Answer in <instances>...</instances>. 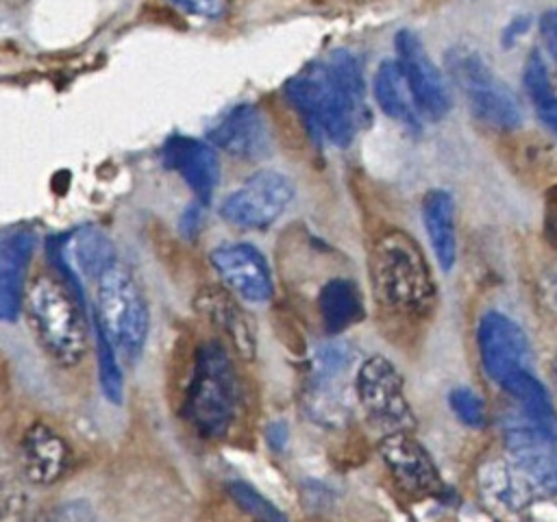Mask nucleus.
<instances>
[{"label":"nucleus","mask_w":557,"mask_h":522,"mask_svg":"<svg viewBox=\"0 0 557 522\" xmlns=\"http://www.w3.org/2000/svg\"><path fill=\"white\" fill-rule=\"evenodd\" d=\"M239 405V383L233 361L220 341L198 346L185 394V418L205 439L228 433Z\"/></svg>","instance_id":"obj_3"},{"label":"nucleus","mask_w":557,"mask_h":522,"mask_svg":"<svg viewBox=\"0 0 557 522\" xmlns=\"http://www.w3.org/2000/svg\"><path fill=\"white\" fill-rule=\"evenodd\" d=\"M529 26H531V20H529L527 15L513 17V20L505 26V30H503V46H505V48L513 46V44L529 30Z\"/></svg>","instance_id":"obj_36"},{"label":"nucleus","mask_w":557,"mask_h":522,"mask_svg":"<svg viewBox=\"0 0 557 522\" xmlns=\"http://www.w3.org/2000/svg\"><path fill=\"white\" fill-rule=\"evenodd\" d=\"M48 257L59 278L85 302L83 276L98 278L115 263V250L107 233L98 226H78L65 235L48 239Z\"/></svg>","instance_id":"obj_10"},{"label":"nucleus","mask_w":557,"mask_h":522,"mask_svg":"<svg viewBox=\"0 0 557 522\" xmlns=\"http://www.w3.org/2000/svg\"><path fill=\"white\" fill-rule=\"evenodd\" d=\"M265 437H268V446H270L272 450L283 452L285 446H287V439H289V428H287V424H285L283 420H276V422H272V424L268 426Z\"/></svg>","instance_id":"obj_35"},{"label":"nucleus","mask_w":557,"mask_h":522,"mask_svg":"<svg viewBox=\"0 0 557 522\" xmlns=\"http://www.w3.org/2000/svg\"><path fill=\"white\" fill-rule=\"evenodd\" d=\"M540 35L544 39V46L553 59H557V9H550L542 13L540 17Z\"/></svg>","instance_id":"obj_33"},{"label":"nucleus","mask_w":557,"mask_h":522,"mask_svg":"<svg viewBox=\"0 0 557 522\" xmlns=\"http://www.w3.org/2000/svg\"><path fill=\"white\" fill-rule=\"evenodd\" d=\"M209 144L244 161H259L270 154V128L255 104H235L207 130Z\"/></svg>","instance_id":"obj_18"},{"label":"nucleus","mask_w":557,"mask_h":522,"mask_svg":"<svg viewBox=\"0 0 557 522\" xmlns=\"http://www.w3.org/2000/svg\"><path fill=\"white\" fill-rule=\"evenodd\" d=\"M479 357L485 374L503 383L509 374L527 370L529 339L524 331L505 313L487 311L476 328Z\"/></svg>","instance_id":"obj_12"},{"label":"nucleus","mask_w":557,"mask_h":522,"mask_svg":"<svg viewBox=\"0 0 557 522\" xmlns=\"http://www.w3.org/2000/svg\"><path fill=\"white\" fill-rule=\"evenodd\" d=\"M168 2L183 9L185 13L207 17V20L220 17L226 9V0H168Z\"/></svg>","instance_id":"obj_32"},{"label":"nucleus","mask_w":557,"mask_h":522,"mask_svg":"<svg viewBox=\"0 0 557 522\" xmlns=\"http://www.w3.org/2000/svg\"><path fill=\"white\" fill-rule=\"evenodd\" d=\"M355 391L368 420L385 435L413 428V413L405 396L403 378L385 357L376 355L359 365Z\"/></svg>","instance_id":"obj_7"},{"label":"nucleus","mask_w":557,"mask_h":522,"mask_svg":"<svg viewBox=\"0 0 557 522\" xmlns=\"http://www.w3.org/2000/svg\"><path fill=\"white\" fill-rule=\"evenodd\" d=\"M394 48L420 117L429 122L444 120L453 109V94L420 37L409 28H400L394 37Z\"/></svg>","instance_id":"obj_9"},{"label":"nucleus","mask_w":557,"mask_h":522,"mask_svg":"<svg viewBox=\"0 0 557 522\" xmlns=\"http://www.w3.org/2000/svg\"><path fill=\"white\" fill-rule=\"evenodd\" d=\"M446 67L476 120L496 130H513L522 124L516 94L492 72L481 52L457 46L446 54Z\"/></svg>","instance_id":"obj_6"},{"label":"nucleus","mask_w":557,"mask_h":522,"mask_svg":"<svg viewBox=\"0 0 557 522\" xmlns=\"http://www.w3.org/2000/svg\"><path fill=\"white\" fill-rule=\"evenodd\" d=\"M20 474L24 481L48 487L72 468V448L65 437L44 420H33L20 439Z\"/></svg>","instance_id":"obj_13"},{"label":"nucleus","mask_w":557,"mask_h":522,"mask_svg":"<svg viewBox=\"0 0 557 522\" xmlns=\"http://www.w3.org/2000/svg\"><path fill=\"white\" fill-rule=\"evenodd\" d=\"M35 244L37 235L28 226L0 228V322H15L22 313Z\"/></svg>","instance_id":"obj_17"},{"label":"nucleus","mask_w":557,"mask_h":522,"mask_svg":"<svg viewBox=\"0 0 557 522\" xmlns=\"http://www.w3.org/2000/svg\"><path fill=\"white\" fill-rule=\"evenodd\" d=\"M548 207H550V211L557 215V187L550 191V196H548Z\"/></svg>","instance_id":"obj_37"},{"label":"nucleus","mask_w":557,"mask_h":522,"mask_svg":"<svg viewBox=\"0 0 557 522\" xmlns=\"http://www.w3.org/2000/svg\"><path fill=\"white\" fill-rule=\"evenodd\" d=\"M91 320L104 331L117 357L128 363L141 357L150 331L146 298L133 274L117 261L96 278Z\"/></svg>","instance_id":"obj_4"},{"label":"nucleus","mask_w":557,"mask_h":522,"mask_svg":"<svg viewBox=\"0 0 557 522\" xmlns=\"http://www.w3.org/2000/svg\"><path fill=\"white\" fill-rule=\"evenodd\" d=\"M285 96L315 139L346 148L357 130L359 107L331 78L324 63H311L285 83Z\"/></svg>","instance_id":"obj_5"},{"label":"nucleus","mask_w":557,"mask_h":522,"mask_svg":"<svg viewBox=\"0 0 557 522\" xmlns=\"http://www.w3.org/2000/svg\"><path fill=\"white\" fill-rule=\"evenodd\" d=\"M331 78L342 87V91L361 109L363 107V96H366V85H363V67L359 59L348 52V50H335L326 61H324Z\"/></svg>","instance_id":"obj_27"},{"label":"nucleus","mask_w":557,"mask_h":522,"mask_svg":"<svg viewBox=\"0 0 557 522\" xmlns=\"http://www.w3.org/2000/svg\"><path fill=\"white\" fill-rule=\"evenodd\" d=\"M228 494L233 496V500L252 518H257L259 522H289L268 498H263L255 487H250L248 483L242 481H233L226 485Z\"/></svg>","instance_id":"obj_29"},{"label":"nucleus","mask_w":557,"mask_h":522,"mask_svg":"<svg viewBox=\"0 0 557 522\" xmlns=\"http://www.w3.org/2000/svg\"><path fill=\"white\" fill-rule=\"evenodd\" d=\"M448 405L457 420L470 428H479L485 424V405L483 398L470 387H455L448 394Z\"/></svg>","instance_id":"obj_30"},{"label":"nucleus","mask_w":557,"mask_h":522,"mask_svg":"<svg viewBox=\"0 0 557 522\" xmlns=\"http://www.w3.org/2000/svg\"><path fill=\"white\" fill-rule=\"evenodd\" d=\"M372 89H374V100H376L379 109L387 117L405 124L407 128H416V130L420 128L422 117L416 109V102L411 98L403 67L398 65L396 59H385L376 67Z\"/></svg>","instance_id":"obj_22"},{"label":"nucleus","mask_w":557,"mask_h":522,"mask_svg":"<svg viewBox=\"0 0 557 522\" xmlns=\"http://www.w3.org/2000/svg\"><path fill=\"white\" fill-rule=\"evenodd\" d=\"M161 161L185 181L196 202L205 207L211 202L220 183V159L209 141L189 135H172L161 148Z\"/></svg>","instance_id":"obj_16"},{"label":"nucleus","mask_w":557,"mask_h":522,"mask_svg":"<svg viewBox=\"0 0 557 522\" xmlns=\"http://www.w3.org/2000/svg\"><path fill=\"white\" fill-rule=\"evenodd\" d=\"M531 102H533L535 115L542 122V126L557 139V94L550 89L542 96L531 98Z\"/></svg>","instance_id":"obj_31"},{"label":"nucleus","mask_w":557,"mask_h":522,"mask_svg":"<svg viewBox=\"0 0 557 522\" xmlns=\"http://www.w3.org/2000/svg\"><path fill=\"white\" fill-rule=\"evenodd\" d=\"M479 487L485 500L503 511H522L533 500V483L511 463L492 459L479 470Z\"/></svg>","instance_id":"obj_21"},{"label":"nucleus","mask_w":557,"mask_h":522,"mask_svg":"<svg viewBox=\"0 0 557 522\" xmlns=\"http://www.w3.org/2000/svg\"><path fill=\"white\" fill-rule=\"evenodd\" d=\"M500 387L520 405V415L533 424L557 426L546 387L527 370L509 374Z\"/></svg>","instance_id":"obj_24"},{"label":"nucleus","mask_w":557,"mask_h":522,"mask_svg":"<svg viewBox=\"0 0 557 522\" xmlns=\"http://www.w3.org/2000/svg\"><path fill=\"white\" fill-rule=\"evenodd\" d=\"M91 320V315H89ZM94 326V341H96V361H98V383L102 389V396L120 407L124 400V374L117 361V352L111 346L109 337L104 335V331L91 320Z\"/></svg>","instance_id":"obj_25"},{"label":"nucleus","mask_w":557,"mask_h":522,"mask_svg":"<svg viewBox=\"0 0 557 522\" xmlns=\"http://www.w3.org/2000/svg\"><path fill=\"white\" fill-rule=\"evenodd\" d=\"M352 359H355V352H352L350 344H346L342 339L324 341L313 352L309 381H320V383L337 381V376L350 368Z\"/></svg>","instance_id":"obj_26"},{"label":"nucleus","mask_w":557,"mask_h":522,"mask_svg":"<svg viewBox=\"0 0 557 522\" xmlns=\"http://www.w3.org/2000/svg\"><path fill=\"white\" fill-rule=\"evenodd\" d=\"M322 326L329 335L344 333L366 315L363 296L352 278H331L322 285L318 296Z\"/></svg>","instance_id":"obj_23"},{"label":"nucleus","mask_w":557,"mask_h":522,"mask_svg":"<svg viewBox=\"0 0 557 522\" xmlns=\"http://www.w3.org/2000/svg\"><path fill=\"white\" fill-rule=\"evenodd\" d=\"M294 194V183L285 174L259 170L222 200L220 215L233 226L263 231L285 213Z\"/></svg>","instance_id":"obj_8"},{"label":"nucleus","mask_w":557,"mask_h":522,"mask_svg":"<svg viewBox=\"0 0 557 522\" xmlns=\"http://www.w3.org/2000/svg\"><path fill=\"white\" fill-rule=\"evenodd\" d=\"M505 448L533 487L557 496V426L533 424L520 415L505 428Z\"/></svg>","instance_id":"obj_11"},{"label":"nucleus","mask_w":557,"mask_h":522,"mask_svg":"<svg viewBox=\"0 0 557 522\" xmlns=\"http://www.w3.org/2000/svg\"><path fill=\"white\" fill-rule=\"evenodd\" d=\"M202 209L205 204L200 202H191L185 213L181 215V233L187 237V239H194L200 231V224H202Z\"/></svg>","instance_id":"obj_34"},{"label":"nucleus","mask_w":557,"mask_h":522,"mask_svg":"<svg viewBox=\"0 0 557 522\" xmlns=\"http://www.w3.org/2000/svg\"><path fill=\"white\" fill-rule=\"evenodd\" d=\"M28 496L24 476L9 463L0 461V522H24Z\"/></svg>","instance_id":"obj_28"},{"label":"nucleus","mask_w":557,"mask_h":522,"mask_svg":"<svg viewBox=\"0 0 557 522\" xmlns=\"http://www.w3.org/2000/svg\"><path fill=\"white\" fill-rule=\"evenodd\" d=\"M422 224L431 250L444 272L453 270L457 261V231H455V200L446 189H429L422 198Z\"/></svg>","instance_id":"obj_20"},{"label":"nucleus","mask_w":557,"mask_h":522,"mask_svg":"<svg viewBox=\"0 0 557 522\" xmlns=\"http://www.w3.org/2000/svg\"><path fill=\"white\" fill-rule=\"evenodd\" d=\"M209 261L231 294L248 302L272 296L270 265L252 244H222L211 250Z\"/></svg>","instance_id":"obj_14"},{"label":"nucleus","mask_w":557,"mask_h":522,"mask_svg":"<svg viewBox=\"0 0 557 522\" xmlns=\"http://www.w3.org/2000/svg\"><path fill=\"white\" fill-rule=\"evenodd\" d=\"M22 311L46 355L61 368H76L87 352L89 324L83 302L59 276L39 274L26 285Z\"/></svg>","instance_id":"obj_2"},{"label":"nucleus","mask_w":557,"mask_h":522,"mask_svg":"<svg viewBox=\"0 0 557 522\" xmlns=\"http://www.w3.org/2000/svg\"><path fill=\"white\" fill-rule=\"evenodd\" d=\"M553 378H555V385H557V368H555V372H553Z\"/></svg>","instance_id":"obj_38"},{"label":"nucleus","mask_w":557,"mask_h":522,"mask_svg":"<svg viewBox=\"0 0 557 522\" xmlns=\"http://www.w3.org/2000/svg\"><path fill=\"white\" fill-rule=\"evenodd\" d=\"M379 450L387 470L407 494L437 496L444 492V481L440 478L435 463L409 431L383 435Z\"/></svg>","instance_id":"obj_15"},{"label":"nucleus","mask_w":557,"mask_h":522,"mask_svg":"<svg viewBox=\"0 0 557 522\" xmlns=\"http://www.w3.org/2000/svg\"><path fill=\"white\" fill-rule=\"evenodd\" d=\"M370 283L379 304L398 315H429L437 300L429 261L403 228L383 231L370 248Z\"/></svg>","instance_id":"obj_1"},{"label":"nucleus","mask_w":557,"mask_h":522,"mask_svg":"<svg viewBox=\"0 0 557 522\" xmlns=\"http://www.w3.org/2000/svg\"><path fill=\"white\" fill-rule=\"evenodd\" d=\"M194 309L209 320L220 333H224L235 352L250 361L257 352L255 324L233 294L220 285H205L194 296Z\"/></svg>","instance_id":"obj_19"}]
</instances>
